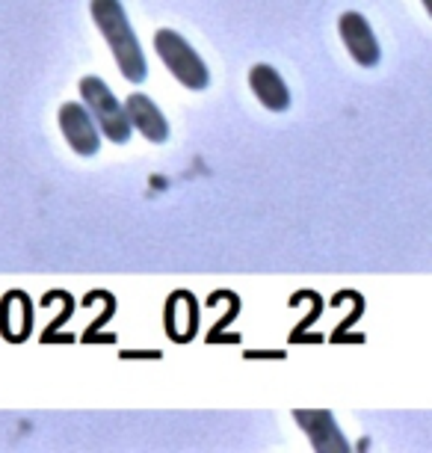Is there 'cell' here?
Wrapping results in <instances>:
<instances>
[{"label":"cell","instance_id":"obj_1","mask_svg":"<svg viewBox=\"0 0 432 453\" xmlns=\"http://www.w3.org/2000/svg\"><path fill=\"white\" fill-rule=\"evenodd\" d=\"M89 10H92V19H95V27L101 30V36L107 39L110 50H113L118 72L131 83L146 81V74H148L146 57H142L137 33L131 30V21H128V15H125L122 4H118V0H92Z\"/></svg>","mask_w":432,"mask_h":453},{"label":"cell","instance_id":"obj_2","mask_svg":"<svg viewBox=\"0 0 432 453\" xmlns=\"http://www.w3.org/2000/svg\"><path fill=\"white\" fill-rule=\"evenodd\" d=\"M80 96L87 101L92 119L95 125L101 127V134L107 136L110 142H128L131 140V119H128V110L118 101L110 87L101 78H83L80 81Z\"/></svg>","mask_w":432,"mask_h":453},{"label":"cell","instance_id":"obj_3","mask_svg":"<svg viewBox=\"0 0 432 453\" xmlns=\"http://www.w3.org/2000/svg\"><path fill=\"white\" fill-rule=\"evenodd\" d=\"M155 50L163 59V65L175 74V81L187 89H205L210 74L201 57L190 48V42L178 36L175 30H160L155 36Z\"/></svg>","mask_w":432,"mask_h":453},{"label":"cell","instance_id":"obj_4","mask_svg":"<svg viewBox=\"0 0 432 453\" xmlns=\"http://www.w3.org/2000/svg\"><path fill=\"white\" fill-rule=\"evenodd\" d=\"M59 131H63L65 142H69L80 157L98 155V149H101V127L95 125V119H92L87 104L69 101V104L59 107Z\"/></svg>","mask_w":432,"mask_h":453},{"label":"cell","instance_id":"obj_5","mask_svg":"<svg viewBox=\"0 0 432 453\" xmlns=\"http://www.w3.org/2000/svg\"><path fill=\"white\" fill-rule=\"evenodd\" d=\"M337 30H341L344 45H346V50H350V57L355 59V63L364 65V68H374L379 63L383 50H379V42L374 36V30H370V24L361 12H344L341 21H337Z\"/></svg>","mask_w":432,"mask_h":453},{"label":"cell","instance_id":"obj_6","mask_svg":"<svg viewBox=\"0 0 432 453\" xmlns=\"http://www.w3.org/2000/svg\"><path fill=\"white\" fill-rule=\"evenodd\" d=\"M293 418H296V424L308 433L311 448L315 450H320V453H346L350 450L344 433L337 430L332 412H326V409H308V412H305V409H296Z\"/></svg>","mask_w":432,"mask_h":453},{"label":"cell","instance_id":"obj_7","mask_svg":"<svg viewBox=\"0 0 432 453\" xmlns=\"http://www.w3.org/2000/svg\"><path fill=\"white\" fill-rule=\"evenodd\" d=\"M125 110H128V119H131V127L146 136L151 142H166L169 140V125H166V116L160 113V107L151 101L148 96H133L125 101Z\"/></svg>","mask_w":432,"mask_h":453},{"label":"cell","instance_id":"obj_8","mask_svg":"<svg viewBox=\"0 0 432 453\" xmlns=\"http://www.w3.org/2000/svg\"><path fill=\"white\" fill-rule=\"evenodd\" d=\"M249 87L258 96V101L273 113H282V110L291 107V92H287L282 74L276 72L273 65H255L249 72Z\"/></svg>","mask_w":432,"mask_h":453},{"label":"cell","instance_id":"obj_9","mask_svg":"<svg viewBox=\"0 0 432 453\" xmlns=\"http://www.w3.org/2000/svg\"><path fill=\"white\" fill-rule=\"evenodd\" d=\"M423 6H427V12H429V19H432V0H423Z\"/></svg>","mask_w":432,"mask_h":453}]
</instances>
